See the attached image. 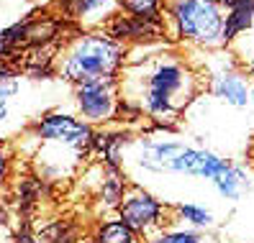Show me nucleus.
<instances>
[{"mask_svg":"<svg viewBox=\"0 0 254 243\" xmlns=\"http://www.w3.org/2000/svg\"><path fill=\"white\" fill-rule=\"evenodd\" d=\"M175 212L183 223H188L195 231H208V228L216 225V215L205 205H198V202H180L175 207Z\"/></svg>","mask_w":254,"mask_h":243,"instance_id":"f8f14e48","label":"nucleus"},{"mask_svg":"<svg viewBox=\"0 0 254 243\" xmlns=\"http://www.w3.org/2000/svg\"><path fill=\"white\" fill-rule=\"evenodd\" d=\"M229 166H231V161L221 159L213 151L185 146L180 154H177V159L172 161V174H188V177H200V179L216 182Z\"/></svg>","mask_w":254,"mask_h":243,"instance_id":"0eeeda50","label":"nucleus"},{"mask_svg":"<svg viewBox=\"0 0 254 243\" xmlns=\"http://www.w3.org/2000/svg\"><path fill=\"white\" fill-rule=\"evenodd\" d=\"M211 93L229 108H247L252 102V85L234 67H221L211 74Z\"/></svg>","mask_w":254,"mask_h":243,"instance_id":"6e6552de","label":"nucleus"},{"mask_svg":"<svg viewBox=\"0 0 254 243\" xmlns=\"http://www.w3.org/2000/svg\"><path fill=\"white\" fill-rule=\"evenodd\" d=\"M118 0H74V16H93V13H111V5Z\"/></svg>","mask_w":254,"mask_h":243,"instance_id":"2eb2a0df","label":"nucleus"},{"mask_svg":"<svg viewBox=\"0 0 254 243\" xmlns=\"http://www.w3.org/2000/svg\"><path fill=\"white\" fill-rule=\"evenodd\" d=\"M146 243H205V238L195 228H170V231L157 233Z\"/></svg>","mask_w":254,"mask_h":243,"instance_id":"4468645a","label":"nucleus"},{"mask_svg":"<svg viewBox=\"0 0 254 243\" xmlns=\"http://www.w3.org/2000/svg\"><path fill=\"white\" fill-rule=\"evenodd\" d=\"M93 241L95 243H141L139 236L133 233L118 215L100 220L98 228H95V233H93Z\"/></svg>","mask_w":254,"mask_h":243,"instance_id":"9b49d317","label":"nucleus"},{"mask_svg":"<svg viewBox=\"0 0 254 243\" xmlns=\"http://www.w3.org/2000/svg\"><path fill=\"white\" fill-rule=\"evenodd\" d=\"M126 49L121 41L111 39L108 34H87L77 36L67 44L62 56L57 59L59 74L77 85L103 80V77H116L118 67L124 64Z\"/></svg>","mask_w":254,"mask_h":243,"instance_id":"f03ea898","label":"nucleus"},{"mask_svg":"<svg viewBox=\"0 0 254 243\" xmlns=\"http://www.w3.org/2000/svg\"><path fill=\"white\" fill-rule=\"evenodd\" d=\"M213 187H216V192L223 197V200H229V202L242 200V194L249 190V177H247V169H242V166L231 164L229 169H226V172H223V174L213 182Z\"/></svg>","mask_w":254,"mask_h":243,"instance_id":"9d476101","label":"nucleus"},{"mask_svg":"<svg viewBox=\"0 0 254 243\" xmlns=\"http://www.w3.org/2000/svg\"><path fill=\"white\" fill-rule=\"evenodd\" d=\"M252 102H254V85H252Z\"/></svg>","mask_w":254,"mask_h":243,"instance_id":"6ab92c4d","label":"nucleus"},{"mask_svg":"<svg viewBox=\"0 0 254 243\" xmlns=\"http://www.w3.org/2000/svg\"><path fill=\"white\" fill-rule=\"evenodd\" d=\"M185 148V144L180 141H141L139 144V156L136 164L146 172H154V174H164V172H172V161L177 159V154Z\"/></svg>","mask_w":254,"mask_h":243,"instance_id":"1a4fd4ad","label":"nucleus"},{"mask_svg":"<svg viewBox=\"0 0 254 243\" xmlns=\"http://www.w3.org/2000/svg\"><path fill=\"white\" fill-rule=\"evenodd\" d=\"M121 10H126L133 18H144V21H162L159 18V8L162 0H118Z\"/></svg>","mask_w":254,"mask_h":243,"instance_id":"ddd939ff","label":"nucleus"},{"mask_svg":"<svg viewBox=\"0 0 254 243\" xmlns=\"http://www.w3.org/2000/svg\"><path fill=\"white\" fill-rule=\"evenodd\" d=\"M13 243H39V238L31 231H26V228H23V231L16 233V241H13Z\"/></svg>","mask_w":254,"mask_h":243,"instance_id":"f3484780","label":"nucleus"},{"mask_svg":"<svg viewBox=\"0 0 254 243\" xmlns=\"http://www.w3.org/2000/svg\"><path fill=\"white\" fill-rule=\"evenodd\" d=\"M116 212L139 238L152 241L157 233L164 231V212H167V205L162 200H157L152 192H146L144 187L131 185L124 194L121 207Z\"/></svg>","mask_w":254,"mask_h":243,"instance_id":"20e7f679","label":"nucleus"},{"mask_svg":"<svg viewBox=\"0 0 254 243\" xmlns=\"http://www.w3.org/2000/svg\"><path fill=\"white\" fill-rule=\"evenodd\" d=\"M36 136L47 144L69 146L74 151H82L95 141L93 126L85 123V120H77L69 113H47L36 123Z\"/></svg>","mask_w":254,"mask_h":243,"instance_id":"423d86ee","label":"nucleus"},{"mask_svg":"<svg viewBox=\"0 0 254 243\" xmlns=\"http://www.w3.org/2000/svg\"><path fill=\"white\" fill-rule=\"evenodd\" d=\"M198 74L175 54H157L128 64L126 77L118 82L124 102H136L159 126H172L198 97Z\"/></svg>","mask_w":254,"mask_h":243,"instance_id":"f257e3e1","label":"nucleus"},{"mask_svg":"<svg viewBox=\"0 0 254 243\" xmlns=\"http://www.w3.org/2000/svg\"><path fill=\"white\" fill-rule=\"evenodd\" d=\"M244 64H247V69H249V72L254 74V47H252V49L247 51V56H244Z\"/></svg>","mask_w":254,"mask_h":243,"instance_id":"a211bd4d","label":"nucleus"},{"mask_svg":"<svg viewBox=\"0 0 254 243\" xmlns=\"http://www.w3.org/2000/svg\"><path fill=\"white\" fill-rule=\"evenodd\" d=\"M226 10H236V8H254V0H218Z\"/></svg>","mask_w":254,"mask_h":243,"instance_id":"dca6fc26","label":"nucleus"},{"mask_svg":"<svg viewBox=\"0 0 254 243\" xmlns=\"http://www.w3.org/2000/svg\"><path fill=\"white\" fill-rule=\"evenodd\" d=\"M85 243H95V241H93V238H90V241H85Z\"/></svg>","mask_w":254,"mask_h":243,"instance_id":"aec40b11","label":"nucleus"},{"mask_svg":"<svg viewBox=\"0 0 254 243\" xmlns=\"http://www.w3.org/2000/svg\"><path fill=\"white\" fill-rule=\"evenodd\" d=\"M175 34L205 49L223 47L226 16L218 0H167Z\"/></svg>","mask_w":254,"mask_h":243,"instance_id":"7ed1b4c3","label":"nucleus"},{"mask_svg":"<svg viewBox=\"0 0 254 243\" xmlns=\"http://www.w3.org/2000/svg\"><path fill=\"white\" fill-rule=\"evenodd\" d=\"M74 102L85 123H108L121 110L118 100V80L116 77H103L74 87Z\"/></svg>","mask_w":254,"mask_h":243,"instance_id":"39448f33","label":"nucleus"}]
</instances>
